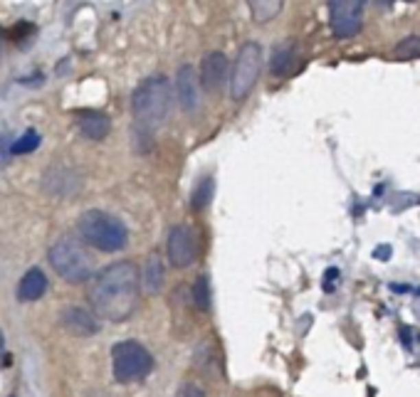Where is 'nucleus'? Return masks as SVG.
Listing matches in <instances>:
<instances>
[{
  "label": "nucleus",
  "instance_id": "obj_1",
  "mask_svg": "<svg viewBox=\"0 0 420 397\" xmlns=\"http://www.w3.org/2000/svg\"><path fill=\"white\" fill-rule=\"evenodd\" d=\"M141 276L134 262H117L102 269L89 284V304L106 321H126L139 306Z\"/></svg>",
  "mask_w": 420,
  "mask_h": 397
},
{
  "label": "nucleus",
  "instance_id": "obj_2",
  "mask_svg": "<svg viewBox=\"0 0 420 397\" xmlns=\"http://www.w3.org/2000/svg\"><path fill=\"white\" fill-rule=\"evenodd\" d=\"M131 109H134V134L151 139L163 126L171 109V84L166 77L156 74L136 86Z\"/></svg>",
  "mask_w": 420,
  "mask_h": 397
},
{
  "label": "nucleus",
  "instance_id": "obj_3",
  "mask_svg": "<svg viewBox=\"0 0 420 397\" xmlns=\"http://www.w3.org/2000/svg\"><path fill=\"white\" fill-rule=\"evenodd\" d=\"M82 239L99 252H119L129 242V232L119 217L102 210H86L77 222Z\"/></svg>",
  "mask_w": 420,
  "mask_h": 397
},
{
  "label": "nucleus",
  "instance_id": "obj_4",
  "mask_svg": "<svg viewBox=\"0 0 420 397\" xmlns=\"http://www.w3.org/2000/svg\"><path fill=\"white\" fill-rule=\"evenodd\" d=\"M49 264L69 284H82V281L92 279V259L72 237H62L49 247Z\"/></svg>",
  "mask_w": 420,
  "mask_h": 397
},
{
  "label": "nucleus",
  "instance_id": "obj_5",
  "mask_svg": "<svg viewBox=\"0 0 420 397\" xmlns=\"http://www.w3.org/2000/svg\"><path fill=\"white\" fill-rule=\"evenodd\" d=\"M114 378L119 383H139L154 370V355L148 353L139 341H121L111 350Z\"/></svg>",
  "mask_w": 420,
  "mask_h": 397
},
{
  "label": "nucleus",
  "instance_id": "obj_6",
  "mask_svg": "<svg viewBox=\"0 0 420 397\" xmlns=\"http://www.w3.org/2000/svg\"><path fill=\"white\" fill-rule=\"evenodd\" d=\"M259 72H262V47L257 43H245L237 52L233 77H230V97L235 101L245 99L257 84Z\"/></svg>",
  "mask_w": 420,
  "mask_h": 397
},
{
  "label": "nucleus",
  "instance_id": "obj_7",
  "mask_svg": "<svg viewBox=\"0 0 420 397\" xmlns=\"http://www.w3.org/2000/svg\"><path fill=\"white\" fill-rule=\"evenodd\" d=\"M369 0H329V25L339 40H351L361 32Z\"/></svg>",
  "mask_w": 420,
  "mask_h": 397
},
{
  "label": "nucleus",
  "instance_id": "obj_8",
  "mask_svg": "<svg viewBox=\"0 0 420 397\" xmlns=\"http://www.w3.org/2000/svg\"><path fill=\"white\" fill-rule=\"evenodd\" d=\"M166 252H168V262H171L173 267H178V269L191 267V264L196 262V254H198L196 232H193L188 225L171 227Z\"/></svg>",
  "mask_w": 420,
  "mask_h": 397
},
{
  "label": "nucleus",
  "instance_id": "obj_9",
  "mask_svg": "<svg viewBox=\"0 0 420 397\" xmlns=\"http://www.w3.org/2000/svg\"><path fill=\"white\" fill-rule=\"evenodd\" d=\"M60 316H62L65 328H67L72 336L86 338V336H94V333L102 328V324L97 321V313L86 311V309H82V306H67Z\"/></svg>",
  "mask_w": 420,
  "mask_h": 397
},
{
  "label": "nucleus",
  "instance_id": "obj_10",
  "mask_svg": "<svg viewBox=\"0 0 420 397\" xmlns=\"http://www.w3.org/2000/svg\"><path fill=\"white\" fill-rule=\"evenodd\" d=\"M228 80V57L222 52H210L200 64V84L205 92H218L222 82Z\"/></svg>",
  "mask_w": 420,
  "mask_h": 397
},
{
  "label": "nucleus",
  "instance_id": "obj_11",
  "mask_svg": "<svg viewBox=\"0 0 420 397\" xmlns=\"http://www.w3.org/2000/svg\"><path fill=\"white\" fill-rule=\"evenodd\" d=\"M176 97H178V106L183 111H193L198 106V77L191 64H185V67L178 69V77H176Z\"/></svg>",
  "mask_w": 420,
  "mask_h": 397
},
{
  "label": "nucleus",
  "instance_id": "obj_12",
  "mask_svg": "<svg viewBox=\"0 0 420 397\" xmlns=\"http://www.w3.org/2000/svg\"><path fill=\"white\" fill-rule=\"evenodd\" d=\"M77 123H80V131L86 136V139L92 141H102L109 136L111 131V121L106 114H102V111H80V117H77Z\"/></svg>",
  "mask_w": 420,
  "mask_h": 397
},
{
  "label": "nucleus",
  "instance_id": "obj_13",
  "mask_svg": "<svg viewBox=\"0 0 420 397\" xmlns=\"http://www.w3.org/2000/svg\"><path fill=\"white\" fill-rule=\"evenodd\" d=\"M47 291V276L43 269H27V274L20 279L18 284V299L20 301H37L43 293Z\"/></svg>",
  "mask_w": 420,
  "mask_h": 397
},
{
  "label": "nucleus",
  "instance_id": "obj_14",
  "mask_svg": "<svg viewBox=\"0 0 420 397\" xmlns=\"http://www.w3.org/2000/svg\"><path fill=\"white\" fill-rule=\"evenodd\" d=\"M141 284L148 293H159L163 287V262L159 252H151L141 269Z\"/></svg>",
  "mask_w": 420,
  "mask_h": 397
},
{
  "label": "nucleus",
  "instance_id": "obj_15",
  "mask_svg": "<svg viewBox=\"0 0 420 397\" xmlns=\"http://www.w3.org/2000/svg\"><path fill=\"white\" fill-rule=\"evenodd\" d=\"M247 8H250V15H253L255 23L265 25L282 12L284 0H247Z\"/></svg>",
  "mask_w": 420,
  "mask_h": 397
},
{
  "label": "nucleus",
  "instance_id": "obj_16",
  "mask_svg": "<svg viewBox=\"0 0 420 397\" xmlns=\"http://www.w3.org/2000/svg\"><path fill=\"white\" fill-rule=\"evenodd\" d=\"M294 43H284L279 47H275V55H272V74L275 77H287L294 67Z\"/></svg>",
  "mask_w": 420,
  "mask_h": 397
},
{
  "label": "nucleus",
  "instance_id": "obj_17",
  "mask_svg": "<svg viewBox=\"0 0 420 397\" xmlns=\"http://www.w3.org/2000/svg\"><path fill=\"white\" fill-rule=\"evenodd\" d=\"M213 193H215V183H213V178L205 176L198 180L196 190H193V210H203L210 205L213 200Z\"/></svg>",
  "mask_w": 420,
  "mask_h": 397
},
{
  "label": "nucleus",
  "instance_id": "obj_18",
  "mask_svg": "<svg viewBox=\"0 0 420 397\" xmlns=\"http://www.w3.org/2000/svg\"><path fill=\"white\" fill-rule=\"evenodd\" d=\"M37 146H40V134H37L35 129H27V131H25V134L20 136V139L10 146V153H15V156H23V153H32Z\"/></svg>",
  "mask_w": 420,
  "mask_h": 397
},
{
  "label": "nucleus",
  "instance_id": "obj_19",
  "mask_svg": "<svg viewBox=\"0 0 420 397\" xmlns=\"http://www.w3.org/2000/svg\"><path fill=\"white\" fill-rule=\"evenodd\" d=\"M395 57L398 60H415V57H420V37L418 35L403 37L401 43L395 45Z\"/></svg>",
  "mask_w": 420,
  "mask_h": 397
},
{
  "label": "nucleus",
  "instance_id": "obj_20",
  "mask_svg": "<svg viewBox=\"0 0 420 397\" xmlns=\"http://www.w3.org/2000/svg\"><path fill=\"white\" fill-rule=\"evenodd\" d=\"M193 301H196V306L200 309V311H208V309H210V279L205 274L196 281V289H193Z\"/></svg>",
  "mask_w": 420,
  "mask_h": 397
},
{
  "label": "nucleus",
  "instance_id": "obj_21",
  "mask_svg": "<svg viewBox=\"0 0 420 397\" xmlns=\"http://www.w3.org/2000/svg\"><path fill=\"white\" fill-rule=\"evenodd\" d=\"M176 397H205L203 387L196 385V383H183V385L178 387V395Z\"/></svg>",
  "mask_w": 420,
  "mask_h": 397
},
{
  "label": "nucleus",
  "instance_id": "obj_22",
  "mask_svg": "<svg viewBox=\"0 0 420 397\" xmlns=\"http://www.w3.org/2000/svg\"><path fill=\"white\" fill-rule=\"evenodd\" d=\"M336 279H339V269H327V274H324V289H327V291H331L334 284H336Z\"/></svg>",
  "mask_w": 420,
  "mask_h": 397
},
{
  "label": "nucleus",
  "instance_id": "obj_23",
  "mask_svg": "<svg viewBox=\"0 0 420 397\" xmlns=\"http://www.w3.org/2000/svg\"><path fill=\"white\" fill-rule=\"evenodd\" d=\"M373 257H378V259H388V257H390V247H388V245L376 247V252H373Z\"/></svg>",
  "mask_w": 420,
  "mask_h": 397
},
{
  "label": "nucleus",
  "instance_id": "obj_24",
  "mask_svg": "<svg viewBox=\"0 0 420 397\" xmlns=\"http://www.w3.org/2000/svg\"><path fill=\"white\" fill-rule=\"evenodd\" d=\"M406 3H415V0H406Z\"/></svg>",
  "mask_w": 420,
  "mask_h": 397
},
{
  "label": "nucleus",
  "instance_id": "obj_25",
  "mask_svg": "<svg viewBox=\"0 0 420 397\" xmlns=\"http://www.w3.org/2000/svg\"><path fill=\"white\" fill-rule=\"evenodd\" d=\"M418 313H420V304H418Z\"/></svg>",
  "mask_w": 420,
  "mask_h": 397
}]
</instances>
